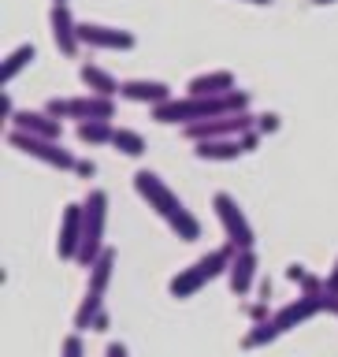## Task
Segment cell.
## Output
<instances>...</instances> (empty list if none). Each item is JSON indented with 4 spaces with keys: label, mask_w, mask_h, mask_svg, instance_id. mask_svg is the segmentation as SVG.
<instances>
[{
    "label": "cell",
    "mask_w": 338,
    "mask_h": 357,
    "mask_svg": "<svg viewBox=\"0 0 338 357\" xmlns=\"http://www.w3.org/2000/svg\"><path fill=\"white\" fill-rule=\"evenodd\" d=\"M134 190H138V197H141L145 205H149L183 242H197V238H201V220L183 205V197H178L156 172H145V167H141V172L134 175Z\"/></svg>",
    "instance_id": "1"
},
{
    "label": "cell",
    "mask_w": 338,
    "mask_h": 357,
    "mask_svg": "<svg viewBox=\"0 0 338 357\" xmlns=\"http://www.w3.org/2000/svg\"><path fill=\"white\" fill-rule=\"evenodd\" d=\"M231 112H249V93L245 89H234V93H223V97H175L167 105L153 108V119L194 127V123L220 119V116H231Z\"/></svg>",
    "instance_id": "2"
},
{
    "label": "cell",
    "mask_w": 338,
    "mask_h": 357,
    "mask_svg": "<svg viewBox=\"0 0 338 357\" xmlns=\"http://www.w3.org/2000/svg\"><path fill=\"white\" fill-rule=\"evenodd\" d=\"M234 257H238V250L227 242V245H216V250H208L205 257H197L190 268H178V275H171V283H167V290H171V298H194L201 287H208L212 279L227 275Z\"/></svg>",
    "instance_id": "3"
},
{
    "label": "cell",
    "mask_w": 338,
    "mask_h": 357,
    "mask_svg": "<svg viewBox=\"0 0 338 357\" xmlns=\"http://www.w3.org/2000/svg\"><path fill=\"white\" fill-rule=\"evenodd\" d=\"M82 208H86V231H82V250H78L75 264L89 272V268L97 264V257L108 250V245H105V227H108V194H105V190H89L86 201H82Z\"/></svg>",
    "instance_id": "4"
},
{
    "label": "cell",
    "mask_w": 338,
    "mask_h": 357,
    "mask_svg": "<svg viewBox=\"0 0 338 357\" xmlns=\"http://www.w3.org/2000/svg\"><path fill=\"white\" fill-rule=\"evenodd\" d=\"M52 119H78V123H89V119H112L116 116V100L112 97H97V93H82V97H52L45 105Z\"/></svg>",
    "instance_id": "5"
},
{
    "label": "cell",
    "mask_w": 338,
    "mask_h": 357,
    "mask_svg": "<svg viewBox=\"0 0 338 357\" xmlns=\"http://www.w3.org/2000/svg\"><path fill=\"white\" fill-rule=\"evenodd\" d=\"M8 145L19 153L33 156V160L49 164V167H60V172H75L78 167V156L71 149H63V142H52V138H33V134H22V130H8Z\"/></svg>",
    "instance_id": "6"
},
{
    "label": "cell",
    "mask_w": 338,
    "mask_h": 357,
    "mask_svg": "<svg viewBox=\"0 0 338 357\" xmlns=\"http://www.w3.org/2000/svg\"><path fill=\"white\" fill-rule=\"evenodd\" d=\"M256 119H261V116H249V112H231V116H220V119H205V123H194V127H183V134H186L194 145L216 142V138H242V134L256 130Z\"/></svg>",
    "instance_id": "7"
},
{
    "label": "cell",
    "mask_w": 338,
    "mask_h": 357,
    "mask_svg": "<svg viewBox=\"0 0 338 357\" xmlns=\"http://www.w3.org/2000/svg\"><path fill=\"white\" fill-rule=\"evenodd\" d=\"M212 208H216V216L223 223V234H227V242L234 245V250H253L256 234H253V223L245 220L238 201H234L231 194H216L212 197Z\"/></svg>",
    "instance_id": "8"
},
{
    "label": "cell",
    "mask_w": 338,
    "mask_h": 357,
    "mask_svg": "<svg viewBox=\"0 0 338 357\" xmlns=\"http://www.w3.org/2000/svg\"><path fill=\"white\" fill-rule=\"evenodd\" d=\"M82 231H86V208L71 201L60 212V238H56V253L63 261H75L78 257V250H82Z\"/></svg>",
    "instance_id": "9"
},
{
    "label": "cell",
    "mask_w": 338,
    "mask_h": 357,
    "mask_svg": "<svg viewBox=\"0 0 338 357\" xmlns=\"http://www.w3.org/2000/svg\"><path fill=\"white\" fill-rule=\"evenodd\" d=\"M261 145V130H249L242 138H216V142H201L194 156L197 160H238L242 153H253Z\"/></svg>",
    "instance_id": "10"
},
{
    "label": "cell",
    "mask_w": 338,
    "mask_h": 357,
    "mask_svg": "<svg viewBox=\"0 0 338 357\" xmlns=\"http://www.w3.org/2000/svg\"><path fill=\"white\" fill-rule=\"evenodd\" d=\"M78 41L89 49H134V33L119 26H100V22H82L78 26Z\"/></svg>",
    "instance_id": "11"
},
{
    "label": "cell",
    "mask_w": 338,
    "mask_h": 357,
    "mask_svg": "<svg viewBox=\"0 0 338 357\" xmlns=\"http://www.w3.org/2000/svg\"><path fill=\"white\" fill-rule=\"evenodd\" d=\"M119 97L134 100V105H149V108H160L167 100H175L171 86L167 82H156V78H127L119 89Z\"/></svg>",
    "instance_id": "12"
},
{
    "label": "cell",
    "mask_w": 338,
    "mask_h": 357,
    "mask_svg": "<svg viewBox=\"0 0 338 357\" xmlns=\"http://www.w3.org/2000/svg\"><path fill=\"white\" fill-rule=\"evenodd\" d=\"M11 130H22V134H33V138H52V142H60L63 138V123L60 119H52L49 112H15L11 116Z\"/></svg>",
    "instance_id": "13"
},
{
    "label": "cell",
    "mask_w": 338,
    "mask_h": 357,
    "mask_svg": "<svg viewBox=\"0 0 338 357\" xmlns=\"http://www.w3.org/2000/svg\"><path fill=\"white\" fill-rule=\"evenodd\" d=\"M49 26H52V41L60 45V52L63 56H78V26H75V19H71V11H67V4H52L49 11Z\"/></svg>",
    "instance_id": "14"
},
{
    "label": "cell",
    "mask_w": 338,
    "mask_h": 357,
    "mask_svg": "<svg viewBox=\"0 0 338 357\" xmlns=\"http://www.w3.org/2000/svg\"><path fill=\"white\" fill-rule=\"evenodd\" d=\"M316 312H323V294H320V298H312V294H298V301L283 305L272 320L279 324V331H290V328H298V324L312 320Z\"/></svg>",
    "instance_id": "15"
},
{
    "label": "cell",
    "mask_w": 338,
    "mask_h": 357,
    "mask_svg": "<svg viewBox=\"0 0 338 357\" xmlns=\"http://www.w3.org/2000/svg\"><path fill=\"white\" fill-rule=\"evenodd\" d=\"M227 283H231V294H249L253 283H256V253L253 250H238V257H234L231 272H227Z\"/></svg>",
    "instance_id": "16"
},
{
    "label": "cell",
    "mask_w": 338,
    "mask_h": 357,
    "mask_svg": "<svg viewBox=\"0 0 338 357\" xmlns=\"http://www.w3.org/2000/svg\"><path fill=\"white\" fill-rule=\"evenodd\" d=\"M78 78H82L86 93H97V97H112V100H116V93L123 89L119 78L112 71H105V67H97V63H82V67H78Z\"/></svg>",
    "instance_id": "17"
},
{
    "label": "cell",
    "mask_w": 338,
    "mask_h": 357,
    "mask_svg": "<svg viewBox=\"0 0 338 357\" xmlns=\"http://www.w3.org/2000/svg\"><path fill=\"white\" fill-rule=\"evenodd\" d=\"M223 93H234L231 71H208V75H197L190 82V97H223Z\"/></svg>",
    "instance_id": "18"
},
{
    "label": "cell",
    "mask_w": 338,
    "mask_h": 357,
    "mask_svg": "<svg viewBox=\"0 0 338 357\" xmlns=\"http://www.w3.org/2000/svg\"><path fill=\"white\" fill-rule=\"evenodd\" d=\"M112 275H116V250H108L97 257V264L89 268V283H86V290H93V294H105V290L112 287Z\"/></svg>",
    "instance_id": "19"
},
{
    "label": "cell",
    "mask_w": 338,
    "mask_h": 357,
    "mask_svg": "<svg viewBox=\"0 0 338 357\" xmlns=\"http://www.w3.org/2000/svg\"><path fill=\"white\" fill-rule=\"evenodd\" d=\"M75 134H78L82 145H112L116 127H112V119H89V123H78Z\"/></svg>",
    "instance_id": "20"
},
{
    "label": "cell",
    "mask_w": 338,
    "mask_h": 357,
    "mask_svg": "<svg viewBox=\"0 0 338 357\" xmlns=\"http://www.w3.org/2000/svg\"><path fill=\"white\" fill-rule=\"evenodd\" d=\"M100 312H105V294H93V290H86L82 305L75 309V328H78V331H93V324H97Z\"/></svg>",
    "instance_id": "21"
},
{
    "label": "cell",
    "mask_w": 338,
    "mask_h": 357,
    "mask_svg": "<svg viewBox=\"0 0 338 357\" xmlns=\"http://www.w3.org/2000/svg\"><path fill=\"white\" fill-rule=\"evenodd\" d=\"M279 335H283V331H279V324H275V320H264V324H253V328L245 331L242 346H245V350H261V346L275 342Z\"/></svg>",
    "instance_id": "22"
},
{
    "label": "cell",
    "mask_w": 338,
    "mask_h": 357,
    "mask_svg": "<svg viewBox=\"0 0 338 357\" xmlns=\"http://www.w3.org/2000/svg\"><path fill=\"white\" fill-rule=\"evenodd\" d=\"M33 56H38V49H33L30 41H26V45H19V49L4 60V71H0V75H4V82H15V75H19L26 63H33Z\"/></svg>",
    "instance_id": "23"
},
{
    "label": "cell",
    "mask_w": 338,
    "mask_h": 357,
    "mask_svg": "<svg viewBox=\"0 0 338 357\" xmlns=\"http://www.w3.org/2000/svg\"><path fill=\"white\" fill-rule=\"evenodd\" d=\"M112 145H116L119 153H127V156H141L145 149H149L141 134L130 130V127H116V138H112Z\"/></svg>",
    "instance_id": "24"
},
{
    "label": "cell",
    "mask_w": 338,
    "mask_h": 357,
    "mask_svg": "<svg viewBox=\"0 0 338 357\" xmlns=\"http://www.w3.org/2000/svg\"><path fill=\"white\" fill-rule=\"evenodd\" d=\"M60 357H86V346H82V335L71 331L67 339L60 342Z\"/></svg>",
    "instance_id": "25"
},
{
    "label": "cell",
    "mask_w": 338,
    "mask_h": 357,
    "mask_svg": "<svg viewBox=\"0 0 338 357\" xmlns=\"http://www.w3.org/2000/svg\"><path fill=\"white\" fill-rule=\"evenodd\" d=\"M323 294H335L338 298V257H335V268L328 272V279H323Z\"/></svg>",
    "instance_id": "26"
},
{
    "label": "cell",
    "mask_w": 338,
    "mask_h": 357,
    "mask_svg": "<svg viewBox=\"0 0 338 357\" xmlns=\"http://www.w3.org/2000/svg\"><path fill=\"white\" fill-rule=\"evenodd\" d=\"M256 130H261V134L279 130V116H261V119H256Z\"/></svg>",
    "instance_id": "27"
},
{
    "label": "cell",
    "mask_w": 338,
    "mask_h": 357,
    "mask_svg": "<svg viewBox=\"0 0 338 357\" xmlns=\"http://www.w3.org/2000/svg\"><path fill=\"white\" fill-rule=\"evenodd\" d=\"M75 172L82 175V178H93V175H97V164H93V160H78V167H75Z\"/></svg>",
    "instance_id": "28"
},
{
    "label": "cell",
    "mask_w": 338,
    "mask_h": 357,
    "mask_svg": "<svg viewBox=\"0 0 338 357\" xmlns=\"http://www.w3.org/2000/svg\"><path fill=\"white\" fill-rule=\"evenodd\" d=\"M249 317H253L256 324H264V320H268V305H264V301H256V305L249 309Z\"/></svg>",
    "instance_id": "29"
},
{
    "label": "cell",
    "mask_w": 338,
    "mask_h": 357,
    "mask_svg": "<svg viewBox=\"0 0 338 357\" xmlns=\"http://www.w3.org/2000/svg\"><path fill=\"white\" fill-rule=\"evenodd\" d=\"M105 357H130V354H127V346H123V342H108Z\"/></svg>",
    "instance_id": "30"
},
{
    "label": "cell",
    "mask_w": 338,
    "mask_h": 357,
    "mask_svg": "<svg viewBox=\"0 0 338 357\" xmlns=\"http://www.w3.org/2000/svg\"><path fill=\"white\" fill-rule=\"evenodd\" d=\"M93 331H108V309H105V312H100V317H97V324H93Z\"/></svg>",
    "instance_id": "31"
},
{
    "label": "cell",
    "mask_w": 338,
    "mask_h": 357,
    "mask_svg": "<svg viewBox=\"0 0 338 357\" xmlns=\"http://www.w3.org/2000/svg\"><path fill=\"white\" fill-rule=\"evenodd\" d=\"M249 4H272V0H249Z\"/></svg>",
    "instance_id": "32"
},
{
    "label": "cell",
    "mask_w": 338,
    "mask_h": 357,
    "mask_svg": "<svg viewBox=\"0 0 338 357\" xmlns=\"http://www.w3.org/2000/svg\"><path fill=\"white\" fill-rule=\"evenodd\" d=\"M316 4H335V0H316Z\"/></svg>",
    "instance_id": "33"
},
{
    "label": "cell",
    "mask_w": 338,
    "mask_h": 357,
    "mask_svg": "<svg viewBox=\"0 0 338 357\" xmlns=\"http://www.w3.org/2000/svg\"><path fill=\"white\" fill-rule=\"evenodd\" d=\"M52 4H67V0H52Z\"/></svg>",
    "instance_id": "34"
},
{
    "label": "cell",
    "mask_w": 338,
    "mask_h": 357,
    "mask_svg": "<svg viewBox=\"0 0 338 357\" xmlns=\"http://www.w3.org/2000/svg\"><path fill=\"white\" fill-rule=\"evenodd\" d=\"M335 317H338V309H335Z\"/></svg>",
    "instance_id": "35"
}]
</instances>
